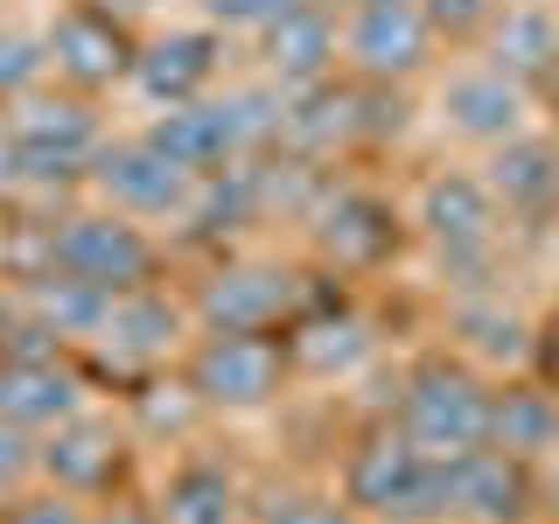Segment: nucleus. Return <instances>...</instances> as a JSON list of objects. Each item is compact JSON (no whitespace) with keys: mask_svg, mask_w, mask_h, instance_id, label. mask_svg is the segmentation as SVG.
<instances>
[{"mask_svg":"<svg viewBox=\"0 0 559 524\" xmlns=\"http://www.w3.org/2000/svg\"><path fill=\"white\" fill-rule=\"evenodd\" d=\"M294 308V273L280 266H217L197 294L203 329H273Z\"/></svg>","mask_w":559,"mask_h":524,"instance_id":"obj_15","label":"nucleus"},{"mask_svg":"<svg viewBox=\"0 0 559 524\" xmlns=\"http://www.w3.org/2000/svg\"><path fill=\"white\" fill-rule=\"evenodd\" d=\"M35 462L57 476V489L84 497V489H105L119 476V433L105 427V419H63V427H49V441L35 448Z\"/></svg>","mask_w":559,"mask_h":524,"instance_id":"obj_20","label":"nucleus"},{"mask_svg":"<svg viewBox=\"0 0 559 524\" xmlns=\"http://www.w3.org/2000/svg\"><path fill=\"white\" fill-rule=\"evenodd\" d=\"M343 57L364 84H406L433 63V22L419 0H364L343 14Z\"/></svg>","mask_w":559,"mask_h":524,"instance_id":"obj_5","label":"nucleus"},{"mask_svg":"<svg viewBox=\"0 0 559 524\" xmlns=\"http://www.w3.org/2000/svg\"><path fill=\"white\" fill-rule=\"evenodd\" d=\"M546 371H552V384H559V314H552V329H546Z\"/></svg>","mask_w":559,"mask_h":524,"instance_id":"obj_31","label":"nucleus"},{"mask_svg":"<svg viewBox=\"0 0 559 524\" xmlns=\"http://www.w3.org/2000/svg\"><path fill=\"white\" fill-rule=\"evenodd\" d=\"M43 49H49V63H57V78H70L78 92H98V84L133 78V35L119 28V14L98 8V0H70V8H57Z\"/></svg>","mask_w":559,"mask_h":524,"instance_id":"obj_8","label":"nucleus"},{"mask_svg":"<svg viewBox=\"0 0 559 524\" xmlns=\"http://www.w3.org/2000/svg\"><path fill=\"white\" fill-rule=\"evenodd\" d=\"M182 329H189V314L162 301V294H147V287H133V294H112L98 314V349L112 364H154V357H168L175 343H182Z\"/></svg>","mask_w":559,"mask_h":524,"instance_id":"obj_17","label":"nucleus"},{"mask_svg":"<svg viewBox=\"0 0 559 524\" xmlns=\"http://www.w3.org/2000/svg\"><path fill=\"white\" fill-rule=\"evenodd\" d=\"M349 8H364V0H349Z\"/></svg>","mask_w":559,"mask_h":524,"instance_id":"obj_35","label":"nucleus"},{"mask_svg":"<svg viewBox=\"0 0 559 524\" xmlns=\"http://www.w3.org/2000/svg\"><path fill=\"white\" fill-rule=\"evenodd\" d=\"M448 476V517H468V524H524L532 517V462L503 448H468L441 462Z\"/></svg>","mask_w":559,"mask_h":524,"instance_id":"obj_10","label":"nucleus"},{"mask_svg":"<svg viewBox=\"0 0 559 524\" xmlns=\"http://www.w3.org/2000/svg\"><path fill=\"white\" fill-rule=\"evenodd\" d=\"M413 224L433 238V252H441L448 266H476V259L497 252V224H503V210H497V196H489L483 175L433 168L427 182H419Z\"/></svg>","mask_w":559,"mask_h":524,"instance_id":"obj_6","label":"nucleus"},{"mask_svg":"<svg viewBox=\"0 0 559 524\" xmlns=\"http://www.w3.org/2000/svg\"><path fill=\"white\" fill-rule=\"evenodd\" d=\"M266 524H364L349 503H329V497H287V503H273Z\"/></svg>","mask_w":559,"mask_h":524,"instance_id":"obj_28","label":"nucleus"},{"mask_svg":"<svg viewBox=\"0 0 559 524\" xmlns=\"http://www.w3.org/2000/svg\"><path fill=\"white\" fill-rule=\"evenodd\" d=\"M287 384V343H273L266 329H203V343L189 349V392L203 406L224 413H259Z\"/></svg>","mask_w":559,"mask_h":524,"instance_id":"obj_4","label":"nucleus"},{"mask_svg":"<svg viewBox=\"0 0 559 524\" xmlns=\"http://www.w3.org/2000/svg\"><path fill=\"white\" fill-rule=\"evenodd\" d=\"M92 182L98 196L119 210V217H182L197 203V175L175 168L168 154H154L147 140H119V147H98L92 154Z\"/></svg>","mask_w":559,"mask_h":524,"instance_id":"obj_7","label":"nucleus"},{"mask_svg":"<svg viewBox=\"0 0 559 524\" xmlns=\"http://www.w3.org/2000/svg\"><path fill=\"white\" fill-rule=\"evenodd\" d=\"M336 49H343V28L322 0H294L280 22L259 28V57H266V78L301 92V84H322L336 70Z\"/></svg>","mask_w":559,"mask_h":524,"instance_id":"obj_12","label":"nucleus"},{"mask_svg":"<svg viewBox=\"0 0 559 524\" xmlns=\"http://www.w3.org/2000/svg\"><path fill=\"white\" fill-rule=\"evenodd\" d=\"M49 70V49L35 43V35H14L0 28V105H22L35 92V78Z\"/></svg>","mask_w":559,"mask_h":524,"instance_id":"obj_24","label":"nucleus"},{"mask_svg":"<svg viewBox=\"0 0 559 524\" xmlns=\"http://www.w3.org/2000/svg\"><path fill=\"white\" fill-rule=\"evenodd\" d=\"M483 182H489V196H497L503 217H524V224L552 217L559 210V140H546V133L503 140Z\"/></svg>","mask_w":559,"mask_h":524,"instance_id":"obj_16","label":"nucleus"},{"mask_svg":"<svg viewBox=\"0 0 559 524\" xmlns=\"http://www.w3.org/2000/svg\"><path fill=\"white\" fill-rule=\"evenodd\" d=\"M49 273L78 279L92 294H133L154 279V238L119 210H92V217H63L49 231Z\"/></svg>","mask_w":559,"mask_h":524,"instance_id":"obj_3","label":"nucleus"},{"mask_svg":"<svg viewBox=\"0 0 559 524\" xmlns=\"http://www.w3.org/2000/svg\"><path fill=\"white\" fill-rule=\"evenodd\" d=\"M314 245L336 266H378V259L399 252V217H392V203L364 196V189H336L329 210L314 217Z\"/></svg>","mask_w":559,"mask_h":524,"instance_id":"obj_18","label":"nucleus"},{"mask_svg":"<svg viewBox=\"0 0 559 524\" xmlns=\"http://www.w3.org/2000/svg\"><path fill=\"white\" fill-rule=\"evenodd\" d=\"M462 329H476L468 349H489V357H497V349H503V357H524V349H532V343H524V322H518V314H503V308L462 314Z\"/></svg>","mask_w":559,"mask_h":524,"instance_id":"obj_26","label":"nucleus"},{"mask_svg":"<svg viewBox=\"0 0 559 524\" xmlns=\"http://www.w3.org/2000/svg\"><path fill=\"white\" fill-rule=\"evenodd\" d=\"M8 329H14V294L0 287V336H8Z\"/></svg>","mask_w":559,"mask_h":524,"instance_id":"obj_34","label":"nucleus"},{"mask_svg":"<svg viewBox=\"0 0 559 524\" xmlns=\"http://www.w3.org/2000/svg\"><path fill=\"white\" fill-rule=\"evenodd\" d=\"M238 483L217 462H182L162 489V524H231Z\"/></svg>","mask_w":559,"mask_h":524,"instance_id":"obj_22","label":"nucleus"},{"mask_svg":"<svg viewBox=\"0 0 559 524\" xmlns=\"http://www.w3.org/2000/svg\"><path fill=\"white\" fill-rule=\"evenodd\" d=\"M217 57H224L217 28H168V35L133 49V84L147 105H189V98L210 92Z\"/></svg>","mask_w":559,"mask_h":524,"instance_id":"obj_13","label":"nucleus"},{"mask_svg":"<svg viewBox=\"0 0 559 524\" xmlns=\"http://www.w3.org/2000/svg\"><path fill=\"white\" fill-rule=\"evenodd\" d=\"M28 468V448H22V427H8V419H0V489H8L14 476H22Z\"/></svg>","mask_w":559,"mask_h":524,"instance_id":"obj_30","label":"nucleus"},{"mask_svg":"<svg viewBox=\"0 0 559 524\" xmlns=\"http://www.w3.org/2000/svg\"><path fill=\"white\" fill-rule=\"evenodd\" d=\"M294 0H203V14H210V28H266L280 22Z\"/></svg>","mask_w":559,"mask_h":524,"instance_id":"obj_27","label":"nucleus"},{"mask_svg":"<svg viewBox=\"0 0 559 524\" xmlns=\"http://www.w3.org/2000/svg\"><path fill=\"white\" fill-rule=\"evenodd\" d=\"M371 349V336H364L357 314H314V322H301L287 336V364H301V371H349V364Z\"/></svg>","mask_w":559,"mask_h":524,"instance_id":"obj_23","label":"nucleus"},{"mask_svg":"<svg viewBox=\"0 0 559 524\" xmlns=\"http://www.w3.org/2000/svg\"><path fill=\"white\" fill-rule=\"evenodd\" d=\"M84 406V384L78 371H63L57 357H43V349H22V357H0V419L8 427H63V419H78Z\"/></svg>","mask_w":559,"mask_h":524,"instance_id":"obj_14","label":"nucleus"},{"mask_svg":"<svg viewBox=\"0 0 559 524\" xmlns=\"http://www.w3.org/2000/svg\"><path fill=\"white\" fill-rule=\"evenodd\" d=\"M497 8L503 0H419V14L433 22V35H483Z\"/></svg>","mask_w":559,"mask_h":524,"instance_id":"obj_25","label":"nucleus"},{"mask_svg":"<svg viewBox=\"0 0 559 524\" xmlns=\"http://www.w3.org/2000/svg\"><path fill=\"white\" fill-rule=\"evenodd\" d=\"M8 133H14V154H22V168L35 175H78V168H92V154H98V112L84 98H22V112L8 119Z\"/></svg>","mask_w":559,"mask_h":524,"instance_id":"obj_9","label":"nucleus"},{"mask_svg":"<svg viewBox=\"0 0 559 524\" xmlns=\"http://www.w3.org/2000/svg\"><path fill=\"white\" fill-rule=\"evenodd\" d=\"M532 98H552V105H559V63L546 70V78H538V92H532Z\"/></svg>","mask_w":559,"mask_h":524,"instance_id":"obj_33","label":"nucleus"},{"mask_svg":"<svg viewBox=\"0 0 559 524\" xmlns=\"http://www.w3.org/2000/svg\"><path fill=\"white\" fill-rule=\"evenodd\" d=\"M343 503L357 517H392V524H419V517H448V476L427 448L406 441V427H378L349 448L343 468Z\"/></svg>","mask_w":559,"mask_h":524,"instance_id":"obj_2","label":"nucleus"},{"mask_svg":"<svg viewBox=\"0 0 559 524\" xmlns=\"http://www.w3.org/2000/svg\"><path fill=\"white\" fill-rule=\"evenodd\" d=\"M98 8H112V14H140V8H162V0H98Z\"/></svg>","mask_w":559,"mask_h":524,"instance_id":"obj_32","label":"nucleus"},{"mask_svg":"<svg viewBox=\"0 0 559 524\" xmlns=\"http://www.w3.org/2000/svg\"><path fill=\"white\" fill-rule=\"evenodd\" d=\"M8 524H92V517H84V503L70 489H57V497H28Z\"/></svg>","mask_w":559,"mask_h":524,"instance_id":"obj_29","label":"nucleus"},{"mask_svg":"<svg viewBox=\"0 0 559 524\" xmlns=\"http://www.w3.org/2000/svg\"><path fill=\"white\" fill-rule=\"evenodd\" d=\"M489 384L468 357H419L399 392V427L413 448H427L433 462H454L468 448H489Z\"/></svg>","mask_w":559,"mask_h":524,"instance_id":"obj_1","label":"nucleus"},{"mask_svg":"<svg viewBox=\"0 0 559 524\" xmlns=\"http://www.w3.org/2000/svg\"><path fill=\"white\" fill-rule=\"evenodd\" d=\"M489 448L518 454V462L559 448V398L538 384H497L489 392Z\"/></svg>","mask_w":559,"mask_h":524,"instance_id":"obj_21","label":"nucleus"},{"mask_svg":"<svg viewBox=\"0 0 559 524\" xmlns=\"http://www.w3.org/2000/svg\"><path fill=\"white\" fill-rule=\"evenodd\" d=\"M441 119L448 133L476 140V147H503L532 127V92L518 78H503L497 63H476V70H454L441 84Z\"/></svg>","mask_w":559,"mask_h":524,"instance_id":"obj_11","label":"nucleus"},{"mask_svg":"<svg viewBox=\"0 0 559 524\" xmlns=\"http://www.w3.org/2000/svg\"><path fill=\"white\" fill-rule=\"evenodd\" d=\"M489 63L503 78H518L524 92H538V78L559 63V14L546 0H524V8H497L489 14Z\"/></svg>","mask_w":559,"mask_h":524,"instance_id":"obj_19","label":"nucleus"}]
</instances>
